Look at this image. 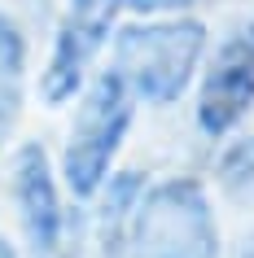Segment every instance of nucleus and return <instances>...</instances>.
Here are the masks:
<instances>
[{"instance_id":"nucleus-1","label":"nucleus","mask_w":254,"mask_h":258,"mask_svg":"<svg viewBox=\"0 0 254 258\" xmlns=\"http://www.w3.org/2000/svg\"><path fill=\"white\" fill-rule=\"evenodd\" d=\"M110 70L132 88L136 101L171 105L197 79L206 61V27L188 14H167L158 22H127L110 35Z\"/></svg>"},{"instance_id":"nucleus-2","label":"nucleus","mask_w":254,"mask_h":258,"mask_svg":"<svg viewBox=\"0 0 254 258\" xmlns=\"http://www.w3.org/2000/svg\"><path fill=\"white\" fill-rule=\"evenodd\" d=\"M132 118H136L132 88L106 66L83 88L79 114L70 122L66 149H62V175H66L70 192L79 202H92L101 192V184L110 179L114 158H119L127 132H132Z\"/></svg>"},{"instance_id":"nucleus-3","label":"nucleus","mask_w":254,"mask_h":258,"mask_svg":"<svg viewBox=\"0 0 254 258\" xmlns=\"http://www.w3.org/2000/svg\"><path fill=\"white\" fill-rule=\"evenodd\" d=\"M132 258H219V228L197 179H162L140 192L127 232Z\"/></svg>"},{"instance_id":"nucleus-4","label":"nucleus","mask_w":254,"mask_h":258,"mask_svg":"<svg viewBox=\"0 0 254 258\" xmlns=\"http://www.w3.org/2000/svg\"><path fill=\"white\" fill-rule=\"evenodd\" d=\"M250 109H254V18H245L201 61L193 118H197L201 136L224 140L245 122Z\"/></svg>"},{"instance_id":"nucleus-5","label":"nucleus","mask_w":254,"mask_h":258,"mask_svg":"<svg viewBox=\"0 0 254 258\" xmlns=\"http://www.w3.org/2000/svg\"><path fill=\"white\" fill-rule=\"evenodd\" d=\"M14 202L18 215H22V228H27L31 245L48 254L62 241V228H66V210H62V192H57L53 179V162L40 145H22L14 162Z\"/></svg>"},{"instance_id":"nucleus-6","label":"nucleus","mask_w":254,"mask_h":258,"mask_svg":"<svg viewBox=\"0 0 254 258\" xmlns=\"http://www.w3.org/2000/svg\"><path fill=\"white\" fill-rule=\"evenodd\" d=\"M110 35H114V27H101V22H88V18H75V14L57 22L48 66H44V79H40V92L48 105H62L88 88V70H92L96 53L106 48Z\"/></svg>"},{"instance_id":"nucleus-7","label":"nucleus","mask_w":254,"mask_h":258,"mask_svg":"<svg viewBox=\"0 0 254 258\" xmlns=\"http://www.w3.org/2000/svg\"><path fill=\"white\" fill-rule=\"evenodd\" d=\"M22 83H27V35L14 18L0 14V145L14 136L22 118Z\"/></svg>"},{"instance_id":"nucleus-8","label":"nucleus","mask_w":254,"mask_h":258,"mask_svg":"<svg viewBox=\"0 0 254 258\" xmlns=\"http://www.w3.org/2000/svg\"><path fill=\"white\" fill-rule=\"evenodd\" d=\"M140 192H145V179L140 171H119V175H110L101 184L92 202H101V241L110 249H127V232H132V215H136V202H140Z\"/></svg>"},{"instance_id":"nucleus-9","label":"nucleus","mask_w":254,"mask_h":258,"mask_svg":"<svg viewBox=\"0 0 254 258\" xmlns=\"http://www.w3.org/2000/svg\"><path fill=\"white\" fill-rule=\"evenodd\" d=\"M215 175H219V188L237 206H254V132L250 136H237L219 153Z\"/></svg>"},{"instance_id":"nucleus-10","label":"nucleus","mask_w":254,"mask_h":258,"mask_svg":"<svg viewBox=\"0 0 254 258\" xmlns=\"http://www.w3.org/2000/svg\"><path fill=\"white\" fill-rule=\"evenodd\" d=\"M197 0H119V14L136 18H167V14H188Z\"/></svg>"},{"instance_id":"nucleus-11","label":"nucleus","mask_w":254,"mask_h":258,"mask_svg":"<svg viewBox=\"0 0 254 258\" xmlns=\"http://www.w3.org/2000/svg\"><path fill=\"white\" fill-rule=\"evenodd\" d=\"M0 258H18V254H14V245H9V241H0Z\"/></svg>"},{"instance_id":"nucleus-12","label":"nucleus","mask_w":254,"mask_h":258,"mask_svg":"<svg viewBox=\"0 0 254 258\" xmlns=\"http://www.w3.org/2000/svg\"><path fill=\"white\" fill-rule=\"evenodd\" d=\"M241 258H254V236H250L245 245H241Z\"/></svg>"}]
</instances>
